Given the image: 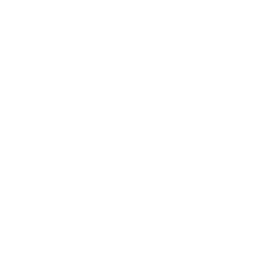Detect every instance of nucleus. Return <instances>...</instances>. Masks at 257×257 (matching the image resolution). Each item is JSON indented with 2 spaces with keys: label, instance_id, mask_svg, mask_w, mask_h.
I'll return each instance as SVG.
<instances>
[]
</instances>
